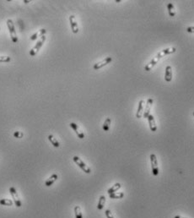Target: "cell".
<instances>
[{
    "label": "cell",
    "instance_id": "obj_1",
    "mask_svg": "<svg viewBox=\"0 0 194 218\" xmlns=\"http://www.w3.org/2000/svg\"><path fill=\"white\" fill-rule=\"evenodd\" d=\"M176 51V49L175 48H166V49L162 50L160 51L159 53H158V54L156 56L154 57L153 58L152 60L149 62V63H147L144 68V70L146 71H149L152 70V68L156 64V63L159 62V60L160 58H162L163 57L166 56V55H169V54H171V53H174Z\"/></svg>",
    "mask_w": 194,
    "mask_h": 218
},
{
    "label": "cell",
    "instance_id": "obj_2",
    "mask_svg": "<svg viewBox=\"0 0 194 218\" xmlns=\"http://www.w3.org/2000/svg\"><path fill=\"white\" fill-rule=\"evenodd\" d=\"M7 26L8 29V31H9V35H10L12 42H14V43H17L18 42V36H17V34H16V31H15L14 25L12 20H10V19L8 20Z\"/></svg>",
    "mask_w": 194,
    "mask_h": 218
},
{
    "label": "cell",
    "instance_id": "obj_3",
    "mask_svg": "<svg viewBox=\"0 0 194 218\" xmlns=\"http://www.w3.org/2000/svg\"><path fill=\"white\" fill-rule=\"evenodd\" d=\"M46 39H47V37H46V35H45L43 36H42V37L38 40V42H36L35 47L30 51V56L31 57L35 56V54L39 52V50L41 49V48L43 46V44H44V42L46 41Z\"/></svg>",
    "mask_w": 194,
    "mask_h": 218
},
{
    "label": "cell",
    "instance_id": "obj_4",
    "mask_svg": "<svg viewBox=\"0 0 194 218\" xmlns=\"http://www.w3.org/2000/svg\"><path fill=\"white\" fill-rule=\"evenodd\" d=\"M73 160H74V162H75L76 163L77 165L79 166V168H80L82 169L83 170L84 172L85 173H91V170H90V168L84 163V162L79 157V156H74L73 157Z\"/></svg>",
    "mask_w": 194,
    "mask_h": 218
},
{
    "label": "cell",
    "instance_id": "obj_5",
    "mask_svg": "<svg viewBox=\"0 0 194 218\" xmlns=\"http://www.w3.org/2000/svg\"><path fill=\"white\" fill-rule=\"evenodd\" d=\"M150 162H151V168H152L153 174L154 176H157L159 174V167H158V162H157V157L155 154H151L150 156Z\"/></svg>",
    "mask_w": 194,
    "mask_h": 218
},
{
    "label": "cell",
    "instance_id": "obj_6",
    "mask_svg": "<svg viewBox=\"0 0 194 218\" xmlns=\"http://www.w3.org/2000/svg\"><path fill=\"white\" fill-rule=\"evenodd\" d=\"M9 193H10L11 196L13 198V201L14 202L15 205H16L17 207H21V200L19 199L18 193H17V191L15 190V188H14V187H10V188H9Z\"/></svg>",
    "mask_w": 194,
    "mask_h": 218
},
{
    "label": "cell",
    "instance_id": "obj_7",
    "mask_svg": "<svg viewBox=\"0 0 194 218\" xmlns=\"http://www.w3.org/2000/svg\"><path fill=\"white\" fill-rule=\"evenodd\" d=\"M111 61H112V58H111V57H107V58H104L102 61L95 63V65L93 66V69H94L95 70H100V69L103 68V67H105V66H106L108 63H111Z\"/></svg>",
    "mask_w": 194,
    "mask_h": 218
},
{
    "label": "cell",
    "instance_id": "obj_8",
    "mask_svg": "<svg viewBox=\"0 0 194 218\" xmlns=\"http://www.w3.org/2000/svg\"><path fill=\"white\" fill-rule=\"evenodd\" d=\"M153 103H154V99L153 98H149L147 100V103H146L145 108L144 110V114H143L144 119H147L149 117V115L150 114V110H151Z\"/></svg>",
    "mask_w": 194,
    "mask_h": 218
},
{
    "label": "cell",
    "instance_id": "obj_9",
    "mask_svg": "<svg viewBox=\"0 0 194 218\" xmlns=\"http://www.w3.org/2000/svg\"><path fill=\"white\" fill-rule=\"evenodd\" d=\"M69 22L70 26H71V30H72L73 33L77 34V33L79 32V26H78V23H77L76 19H75V16H74V15H70Z\"/></svg>",
    "mask_w": 194,
    "mask_h": 218
},
{
    "label": "cell",
    "instance_id": "obj_10",
    "mask_svg": "<svg viewBox=\"0 0 194 218\" xmlns=\"http://www.w3.org/2000/svg\"><path fill=\"white\" fill-rule=\"evenodd\" d=\"M70 127L74 129V131L76 133L77 136L79 138V139H84V134L83 131H81V129H79V127L78 126V124H76L75 123H70Z\"/></svg>",
    "mask_w": 194,
    "mask_h": 218
},
{
    "label": "cell",
    "instance_id": "obj_11",
    "mask_svg": "<svg viewBox=\"0 0 194 218\" xmlns=\"http://www.w3.org/2000/svg\"><path fill=\"white\" fill-rule=\"evenodd\" d=\"M147 119L149 121V125L150 130L153 131V132H155L157 130V125H156V123H155V120H154V116L151 115V114H149V117L147 118Z\"/></svg>",
    "mask_w": 194,
    "mask_h": 218
},
{
    "label": "cell",
    "instance_id": "obj_12",
    "mask_svg": "<svg viewBox=\"0 0 194 218\" xmlns=\"http://www.w3.org/2000/svg\"><path fill=\"white\" fill-rule=\"evenodd\" d=\"M144 100H140L139 102L138 110H137V113H136V118H138V119L142 118V115L144 114Z\"/></svg>",
    "mask_w": 194,
    "mask_h": 218
},
{
    "label": "cell",
    "instance_id": "obj_13",
    "mask_svg": "<svg viewBox=\"0 0 194 218\" xmlns=\"http://www.w3.org/2000/svg\"><path fill=\"white\" fill-rule=\"evenodd\" d=\"M165 80L166 82H171L172 80V70L170 65H167L166 68V74H165Z\"/></svg>",
    "mask_w": 194,
    "mask_h": 218
},
{
    "label": "cell",
    "instance_id": "obj_14",
    "mask_svg": "<svg viewBox=\"0 0 194 218\" xmlns=\"http://www.w3.org/2000/svg\"><path fill=\"white\" fill-rule=\"evenodd\" d=\"M46 33H47V30L46 29H41L38 31H36L35 34H33V35L30 36V40L31 41H35L38 37H42L43 36L46 35Z\"/></svg>",
    "mask_w": 194,
    "mask_h": 218
},
{
    "label": "cell",
    "instance_id": "obj_15",
    "mask_svg": "<svg viewBox=\"0 0 194 218\" xmlns=\"http://www.w3.org/2000/svg\"><path fill=\"white\" fill-rule=\"evenodd\" d=\"M57 178H58V176H57V174H52V176L49 178L45 182V185L47 186V187H49V186H51V185H52L53 183H55L56 181L57 180Z\"/></svg>",
    "mask_w": 194,
    "mask_h": 218
},
{
    "label": "cell",
    "instance_id": "obj_16",
    "mask_svg": "<svg viewBox=\"0 0 194 218\" xmlns=\"http://www.w3.org/2000/svg\"><path fill=\"white\" fill-rule=\"evenodd\" d=\"M121 187H122V185H121V183H115L114 185H112V187L110 188L109 190H107V193L109 194V195H111V194H113V193H115V192H117L119 189H121Z\"/></svg>",
    "mask_w": 194,
    "mask_h": 218
},
{
    "label": "cell",
    "instance_id": "obj_17",
    "mask_svg": "<svg viewBox=\"0 0 194 218\" xmlns=\"http://www.w3.org/2000/svg\"><path fill=\"white\" fill-rule=\"evenodd\" d=\"M48 140H49V141H50V142L52 143V146H53L54 147L57 148V147H59V146H60V144H59L58 141H57V140L56 139L55 137H54V136H53L52 134H50V135H49Z\"/></svg>",
    "mask_w": 194,
    "mask_h": 218
},
{
    "label": "cell",
    "instance_id": "obj_18",
    "mask_svg": "<svg viewBox=\"0 0 194 218\" xmlns=\"http://www.w3.org/2000/svg\"><path fill=\"white\" fill-rule=\"evenodd\" d=\"M167 9H168V12H169V14L170 16L171 17H174L176 15V10H175V6L171 3H169L167 4Z\"/></svg>",
    "mask_w": 194,
    "mask_h": 218
},
{
    "label": "cell",
    "instance_id": "obj_19",
    "mask_svg": "<svg viewBox=\"0 0 194 218\" xmlns=\"http://www.w3.org/2000/svg\"><path fill=\"white\" fill-rule=\"evenodd\" d=\"M14 204V201L9 199H1L0 200V205H6V206H11Z\"/></svg>",
    "mask_w": 194,
    "mask_h": 218
},
{
    "label": "cell",
    "instance_id": "obj_20",
    "mask_svg": "<svg viewBox=\"0 0 194 218\" xmlns=\"http://www.w3.org/2000/svg\"><path fill=\"white\" fill-rule=\"evenodd\" d=\"M105 203V197L104 195H101L99 199V202H98V205H97L98 210H102L104 207Z\"/></svg>",
    "mask_w": 194,
    "mask_h": 218
},
{
    "label": "cell",
    "instance_id": "obj_21",
    "mask_svg": "<svg viewBox=\"0 0 194 218\" xmlns=\"http://www.w3.org/2000/svg\"><path fill=\"white\" fill-rule=\"evenodd\" d=\"M111 118H107L105 120L104 124H103V130L104 131H108L110 129V125H111Z\"/></svg>",
    "mask_w": 194,
    "mask_h": 218
},
{
    "label": "cell",
    "instance_id": "obj_22",
    "mask_svg": "<svg viewBox=\"0 0 194 218\" xmlns=\"http://www.w3.org/2000/svg\"><path fill=\"white\" fill-rule=\"evenodd\" d=\"M110 195V198L111 199H122V198L124 196V194L122 193V192H115V193H113V194H111V195Z\"/></svg>",
    "mask_w": 194,
    "mask_h": 218
},
{
    "label": "cell",
    "instance_id": "obj_23",
    "mask_svg": "<svg viewBox=\"0 0 194 218\" xmlns=\"http://www.w3.org/2000/svg\"><path fill=\"white\" fill-rule=\"evenodd\" d=\"M74 214H75V218H83L81 209L79 205H76L74 207Z\"/></svg>",
    "mask_w": 194,
    "mask_h": 218
},
{
    "label": "cell",
    "instance_id": "obj_24",
    "mask_svg": "<svg viewBox=\"0 0 194 218\" xmlns=\"http://www.w3.org/2000/svg\"><path fill=\"white\" fill-rule=\"evenodd\" d=\"M11 58L8 56H0V63H8L10 62Z\"/></svg>",
    "mask_w": 194,
    "mask_h": 218
},
{
    "label": "cell",
    "instance_id": "obj_25",
    "mask_svg": "<svg viewBox=\"0 0 194 218\" xmlns=\"http://www.w3.org/2000/svg\"><path fill=\"white\" fill-rule=\"evenodd\" d=\"M14 136L15 138H18V139H21L23 136H24V134L21 132V131H15L14 133Z\"/></svg>",
    "mask_w": 194,
    "mask_h": 218
},
{
    "label": "cell",
    "instance_id": "obj_26",
    "mask_svg": "<svg viewBox=\"0 0 194 218\" xmlns=\"http://www.w3.org/2000/svg\"><path fill=\"white\" fill-rule=\"evenodd\" d=\"M105 216H106V217L107 218H114V217H113L112 214H111V212L109 211V210H105Z\"/></svg>",
    "mask_w": 194,
    "mask_h": 218
},
{
    "label": "cell",
    "instance_id": "obj_27",
    "mask_svg": "<svg viewBox=\"0 0 194 218\" xmlns=\"http://www.w3.org/2000/svg\"><path fill=\"white\" fill-rule=\"evenodd\" d=\"M187 31L189 33H194V26H189L187 28Z\"/></svg>",
    "mask_w": 194,
    "mask_h": 218
},
{
    "label": "cell",
    "instance_id": "obj_28",
    "mask_svg": "<svg viewBox=\"0 0 194 218\" xmlns=\"http://www.w3.org/2000/svg\"><path fill=\"white\" fill-rule=\"evenodd\" d=\"M174 218H185V217H180V216H176Z\"/></svg>",
    "mask_w": 194,
    "mask_h": 218
},
{
    "label": "cell",
    "instance_id": "obj_29",
    "mask_svg": "<svg viewBox=\"0 0 194 218\" xmlns=\"http://www.w3.org/2000/svg\"><path fill=\"white\" fill-rule=\"evenodd\" d=\"M30 1H26V0H24V3H25V4H28Z\"/></svg>",
    "mask_w": 194,
    "mask_h": 218
},
{
    "label": "cell",
    "instance_id": "obj_30",
    "mask_svg": "<svg viewBox=\"0 0 194 218\" xmlns=\"http://www.w3.org/2000/svg\"><path fill=\"white\" fill-rule=\"evenodd\" d=\"M193 117H194V112H193Z\"/></svg>",
    "mask_w": 194,
    "mask_h": 218
}]
</instances>
